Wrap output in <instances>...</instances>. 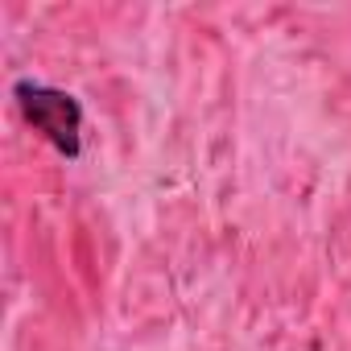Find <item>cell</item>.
I'll use <instances>...</instances> for the list:
<instances>
[{
    "label": "cell",
    "mask_w": 351,
    "mask_h": 351,
    "mask_svg": "<svg viewBox=\"0 0 351 351\" xmlns=\"http://www.w3.org/2000/svg\"><path fill=\"white\" fill-rule=\"evenodd\" d=\"M21 116L62 153V157H79L83 153V108L71 91L50 87V83H34V79H17L13 87Z\"/></svg>",
    "instance_id": "6da1fadb"
}]
</instances>
